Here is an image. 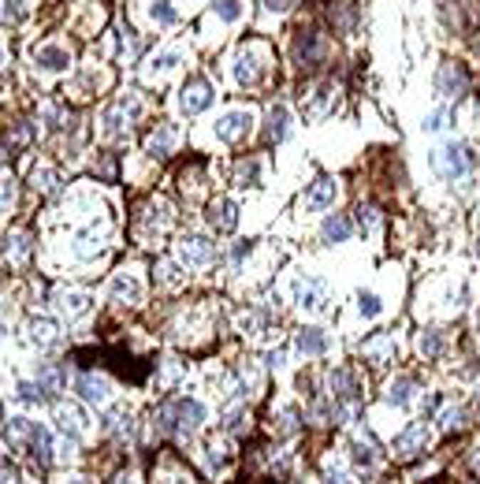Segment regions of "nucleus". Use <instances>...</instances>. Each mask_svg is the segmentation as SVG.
Instances as JSON below:
<instances>
[{
  "label": "nucleus",
  "instance_id": "obj_1",
  "mask_svg": "<svg viewBox=\"0 0 480 484\" xmlns=\"http://www.w3.org/2000/svg\"><path fill=\"white\" fill-rule=\"evenodd\" d=\"M157 421L164 432H179V436H194L205 421V406L197 398H172L168 406L157 410Z\"/></svg>",
  "mask_w": 480,
  "mask_h": 484
},
{
  "label": "nucleus",
  "instance_id": "obj_2",
  "mask_svg": "<svg viewBox=\"0 0 480 484\" xmlns=\"http://www.w3.org/2000/svg\"><path fill=\"white\" fill-rule=\"evenodd\" d=\"M264 75H268V45L264 41L242 45V53L235 56V82L239 86H257Z\"/></svg>",
  "mask_w": 480,
  "mask_h": 484
},
{
  "label": "nucleus",
  "instance_id": "obj_3",
  "mask_svg": "<svg viewBox=\"0 0 480 484\" xmlns=\"http://www.w3.org/2000/svg\"><path fill=\"white\" fill-rule=\"evenodd\" d=\"M432 168H436V175H439V179L454 182V179L466 175V168H469V153H466L461 145H443V149H436Z\"/></svg>",
  "mask_w": 480,
  "mask_h": 484
},
{
  "label": "nucleus",
  "instance_id": "obj_4",
  "mask_svg": "<svg viewBox=\"0 0 480 484\" xmlns=\"http://www.w3.org/2000/svg\"><path fill=\"white\" fill-rule=\"evenodd\" d=\"M294 60L302 63V68H320L324 63V41L313 26H302L294 34Z\"/></svg>",
  "mask_w": 480,
  "mask_h": 484
},
{
  "label": "nucleus",
  "instance_id": "obj_5",
  "mask_svg": "<svg viewBox=\"0 0 480 484\" xmlns=\"http://www.w3.org/2000/svg\"><path fill=\"white\" fill-rule=\"evenodd\" d=\"M436 90L443 97H461V93L469 90V71L461 68L458 60H447L443 68H439V75H436Z\"/></svg>",
  "mask_w": 480,
  "mask_h": 484
},
{
  "label": "nucleus",
  "instance_id": "obj_6",
  "mask_svg": "<svg viewBox=\"0 0 480 484\" xmlns=\"http://www.w3.org/2000/svg\"><path fill=\"white\" fill-rule=\"evenodd\" d=\"M179 257L187 264H209L216 257V242H209L202 235H187V239H179Z\"/></svg>",
  "mask_w": 480,
  "mask_h": 484
},
{
  "label": "nucleus",
  "instance_id": "obj_7",
  "mask_svg": "<svg viewBox=\"0 0 480 484\" xmlns=\"http://www.w3.org/2000/svg\"><path fill=\"white\" fill-rule=\"evenodd\" d=\"M179 105H183V112H187V115L209 108V105H212V86H209L205 78L187 82V86H183V97H179Z\"/></svg>",
  "mask_w": 480,
  "mask_h": 484
},
{
  "label": "nucleus",
  "instance_id": "obj_8",
  "mask_svg": "<svg viewBox=\"0 0 480 484\" xmlns=\"http://www.w3.org/2000/svg\"><path fill=\"white\" fill-rule=\"evenodd\" d=\"M424 440H428V428H424V421H413L399 440H395V455L399 458H413L417 450H424Z\"/></svg>",
  "mask_w": 480,
  "mask_h": 484
},
{
  "label": "nucleus",
  "instance_id": "obj_9",
  "mask_svg": "<svg viewBox=\"0 0 480 484\" xmlns=\"http://www.w3.org/2000/svg\"><path fill=\"white\" fill-rule=\"evenodd\" d=\"M209 224L216 227V231H235V224H239V205L227 202V197H216V202L209 205Z\"/></svg>",
  "mask_w": 480,
  "mask_h": 484
},
{
  "label": "nucleus",
  "instance_id": "obj_10",
  "mask_svg": "<svg viewBox=\"0 0 480 484\" xmlns=\"http://www.w3.org/2000/svg\"><path fill=\"white\" fill-rule=\"evenodd\" d=\"M250 112H227L224 120L216 123V138H224V142H239L246 130H250Z\"/></svg>",
  "mask_w": 480,
  "mask_h": 484
},
{
  "label": "nucleus",
  "instance_id": "obj_11",
  "mask_svg": "<svg viewBox=\"0 0 480 484\" xmlns=\"http://www.w3.org/2000/svg\"><path fill=\"white\" fill-rule=\"evenodd\" d=\"M335 194H339L335 182H332V179H320L317 187H313V190L302 197V209H306V212H320V209H328V205L335 202Z\"/></svg>",
  "mask_w": 480,
  "mask_h": 484
},
{
  "label": "nucleus",
  "instance_id": "obj_12",
  "mask_svg": "<svg viewBox=\"0 0 480 484\" xmlns=\"http://www.w3.org/2000/svg\"><path fill=\"white\" fill-rule=\"evenodd\" d=\"M324 302H328V291H324V283L320 279H302L298 283V306L302 309H324Z\"/></svg>",
  "mask_w": 480,
  "mask_h": 484
},
{
  "label": "nucleus",
  "instance_id": "obj_13",
  "mask_svg": "<svg viewBox=\"0 0 480 484\" xmlns=\"http://www.w3.org/2000/svg\"><path fill=\"white\" fill-rule=\"evenodd\" d=\"M75 388H78V395L86 398V403H108V395H112L108 391V380L105 376H93V373H82Z\"/></svg>",
  "mask_w": 480,
  "mask_h": 484
},
{
  "label": "nucleus",
  "instance_id": "obj_14",
  "mask_svg": "<svg viewBox=\"0 0 480 484\" xmlns=\"http://www.w3.org/2000/svg\"><path fill=\"white\" fill-rule=\"evenodd\" d=\"M328 343H332V339H328L320 328H302V331H298V339H294V346L302 350L306 358H320L328 350Z\"/></svg>",
  "mask_w": 480,
  "mask_h": 484
},
{
  "label": "nucleus",
  "instance_id": "obj_15",
  "mask_svg": "<svg viewBox=\"0 0 480 484\" xmlns=\"http://www.w3.org/2000/svg\"><path fill=\"white\" fill-rule=\"evenodd\" d=\"M172 145H175V127H160V130H153V135H149V142H145L149 157H157V160L168 157Z\"/></svg>",
  "mask_w": 480,
  "mask_h": 484
},
{
  "label": "nucleus",
  "instance_id": "obj_16",
  "mask_svg": "<svg viewBox=\"0 0 480 484\" xmlns=\"http://www.w3.org/2000/svg\"><path fill=\"white\" fill-rule=\"evenodd\" d=\"M287 123H291V112L283 108V105H276V108H268V127H264V142H279L287 135Z\"/></svg>",
  "mask_w": 480,
  "mask_h": 484
},
{
  "label": "nucleus",
  "instance_id": "obj_17",
  "mask_svg": "<svg viewBox=\"0 0 480 484\" xmlns=\"http://www.w3.org/2000/svg\"><path fill=\"white\" fill-rule=\"evenodd\" d=\"M361 350H365V358H369L372 365H384V361H387V354L395 350V339L387 336V331H380V336H376L372 343H365Z\"/></svg>",
  "mask_w": 480,
  "mask_h": 484
},
{
  "label": "nucleus",
  "instance_id": "obj_18",
  "mask_svg": "<svg viewBox=\"0 0 480 484\" xmlns=\"http://www.w3.org/2000/svg\"><path fill=\"white\" fill-rule=\"evenodd\" d=\"M346 239H350V220H346L343 212L328 216L324 220V242H346Z\"/></svg>",
  "mask_w": 480,
  "mask_h": 484
},
{
  "label": "nucleus",
  "instance_id": "obj_19",
  "mask_svg": "<svg viewBox=\"0 0 480 484\" xmlns=\"http://www.w3.org/2000/svg\"><path fill=\"white\" fill-rule=\"evenodd\" d=\"M112 294H115V298H130V302H138V298H142V287H138L135 272H120V276H115Z\"/></svg>",
  "mask_w": 480,
  "mask_h": 484
},
{
  "label": "nucleus",
  "instance_id": "obj_20",
  "mask_svg": "<svg viewBox=\"0 0 480 484\" xmlns=\"http://www.w3.org/2000/svg\"><path fill=\"white\" fill-rule=\"evenodd\" d=\"M38 63H41V68H48V71H56V68H63V63H68V48L45 45V48H38Z\"/></svg>",
  "mask_w": 480,
  "mask_h": 484
},
{
  "label": "nucleus",
  "instance_id": "obj_21",
  "mask_svg": "<svg viewBox=\"0 0 480 484\" xmlns=\"http://www.w3.org/2000/svg\"><path fill=\"white\" fill-rule=\"evenodd\" d=\"M409 398H413V380H409V376H399V380L387 388V403H391V406H406Z\"/></svg>",
  "mask_w": 480,
  "mask_h": 484
},
{
  "label": "nucleus",
  "instance_id": "obj_22",
  "mask_svg": "<svg viewBox=\"0 0 480 484\" xmlns=\"http://www.w3.org/2000/svg\"><path fill=\"white\" fill-rule=\"evenodd\" d=\"M30 339L34 343H41V346H53L60 336H56V324L53 321H34L30 324Z\"/></svg>",
  "mask_w": 480,
  "mask_h": 484
},
{
  "label": "nucleus",
  "instance_id": "obj_23",
  "mask_svg": "<svg viewBox=\"0 0 480 484\" xmlns=\"http://www.w3.org/2000/svg\"><path fill=\"white\" fill-rule=\"evenodd\" d=\"M48 450H53V443H48V432L38 425V428H34V440H30V455H34V458L45 465L48 458H53V455H48Z\"/></svg>",
  "mask_w": 480,
  "mask_h": 484
},
{
  "label": "nucleus",
  "instance_id": "obj_24",
  "mask_svg": "<svg viewBox=\"0 0 480 484\" xmlns=\"http://www.w3.org/2000/svg\"><path fill=\"white\" fill-rule=\"evenodd\" d=\"M26 254H30V239H26V235H11V239H4V257H11V261H26Z\"/></svg>",
  "mask_w": 480,
  "mask_h": 484
},
{
  "label": "nucleus",
  "instance_id": "obj_25",
  "mask_svg": "<svg viewBox=\"0 0 480 484\" xmlns=\"http://www.w3.org/2000/svg\"><path fill=\"white\" fill-rule=\"evenodd\" d=\"M56 417H60V428H63V432H68V428H71V432H82V425H86V421H82V410H78V406H60Z\"/></svg>",
  "mask_w": 480,
  "mask_h": 484
},
{
  "label": "nucleus",
  "instance_id": "obj_26",
  "mask_svg": "<svg viewBox=\"0 0 480 484\" xmlns=\"http://www.w3.org/2000/svg\"><path fill=\"white\" fill-rule=\"evenodd\" d=\"M60 309L68 313V316H78V313L90 309V298H86V294H63V298H60Z\"/></svg>",
  "mask_w": 480,
  "mask_h": 484
},
{
  "label": "nucleus",
  "instance_id": "obj_27",
  "mask_svg": "<svg viewBox=\"0 0 480 484\" xmlns=\"http://www.w3.org/2000/svg\"><path fill=\"white\" fill-rule=\"evenodd\" d=\"M149 4H153V8H149V15H153L157 23H175L179 19V11L168 4V0H149Z\"/></svg>",
  "mask_w": 480,
  "mask_h": 484
},
{
  "label": "nucleus",
  "instance_id": "obj_28",
  "mask_svg": "<svg viewBox=\"0 0 480 484\" xmlns=\"http://www.w3.org/2000/svg\"><path fill=\"white\" fill-rule=\"evenodd\" d=\"M19 398H23V403H45V398H48V388H45V383H23V388H19Z\"/></svg>",
  "mask_w": 480,
  "mask_h": 484
},
{
  "label": "nucleus",
  "instance_id": "obj_29",
  "mask_svg": "<svg viewBox=\"0 0 480 484\" xmlns=\"http://www.w3.org/2000/svg\"><path fill=\"white\" fill-rule=\"evenodd\" d=\"M439 350H443V336H439V331H424V336H421V354L436 358Z\"/></svg>",
  "mask_w": 480,
  "mask_h": 484
},
{
  "label": "nucleus",
  "instance_id": "obj_30",
  "mask_svg": "<svg viewBox=\"0 0 480 484\" xmlns=\"http://www.w3.org/2000/svg\"><path fill=\"white\" fill-rule=\"evenodd\" d=\"M38 383H45V388H60V383H63V373L56 369V365H41V369H38Z\"/></svg>",
  "mask_w": 480,
  "mask_h": 484
},
{
  "label": "nucleus",
  "instance_id": "obj_31",
  "mask_svg": "<svg viewBox=\"0 0 480 484\" xmlns=\"http://www.w3.org/2000/svg\"><path fill=\"white\" fill-rule=\"evenodd\" d=\"M216 11H220V19L235 23L239 15H242V4H239V0H216Z\"/></svg>",
  "mask_w": 480,
  "mask_h": 484
},
{
  "label": "nucleus",
  "instance_id": "obj_32",
  "mask_svg": "<svg viewBox=\"0 0 480 484\" xmlns=\"http://www.w3.org/2000/svg\"><path fill=\"white\" fill-rule=\"evenodd\" d=\"M242 421H246V410H242V406H231V410L224 413V428H227V432H239Z\"/></svg>",
  "mask_w": 480,
  "mask_h": 484
},
{
  "label": "nucleus",
  "instance_id": "obj_33",
  "mask_svg": "<svg viewBox=\"0 0 480 484\" xmlns=\"http://www.w3.org/2000/svg\"><path fill=\"white\" fill-rule=\"evenodd\" d=\"M358 313L361 316H376L380 313V298L376 294H358Z\"/></svg>",
  "mask_w": 480,
  "mask_h": 484
},
{
  "label": "nucleus",
  "instance_id": "obj_34",
  "mask_svg": "<svg viewBox=\"0 0 480 484\" xmlns=\"http://www.w3.org/2000/svg\"><path fill=\"white\" fill-rule=\"evenodd\" d=\"M458 425H461V410H458V406H447V410L439 413V428L451 432V428H458Z\"/></svg>",
  "mask_w": 480,
  "mask_h": 484
},
{
  "label": "nucleus",
  "instance_id": "obj_35",
  "mask_svg": "<svg viewBox=\"0 0 480 484\" xmlns=\"http://www.w3.org/2000/svg\"><path fill=\"white\" fill-rule=\"evenodd\" d=\"M246 182H257V160H242L239 164V187H246Z\"/></svg>",
  "mask_w": 480,
  "mask_h": 484
},
{
  "label": "nucleus",
  "instance_id": "obj_36",
  "mask_svg": "<svg viewBox=\"0 0 480 484\" xmlns=\"http://www.w3.org/2000/svg\"><path fill=\"white\" fill-rule=\"evenodd\" d=\"M354 458H358V465H372V458H376V455H372V447H369V443H361V440H358V443H354Z\"/></svg>",
  "mask_w": 480,
  "mask_h": 484
},
{
  "label": "nucleus",
  "instance_id": "obj_37",
  "mask_svg": "<svg viewBox=\"0 0 480 484\" xmlns=\"http://www.w3.org/2000/svg\"><path fill=\"white\" fill-rule=\"evenodd\" d=\"M157 272H164L160 279H164V283H168V287H179V283H183V276H179V272H175V264H168V261H164V264H160V269H157Z\"/></svg>",
  "mask_w": 480,
  "mask_h": 484
},
{
  "label": "nucleus",
  "instance_id": "obj_38",
  "mask_svg": "<svg viewBox=\"0 0 480 484\" xmlns=\"http://www.w3.org/2000/svg\"><path fill=\"white\" fill-rule=\"evenodd\" d=\"M34 187L53 190V187H56V175H53V172H34Z\"/></svg>",
  "mask_w": 480,
  "mask_h": 484
},
{
  "label": "nucleus",
  "instance_id": "obj_39",
  "mask_svg": "<svg viewBox=\"0 0 480 484\" xmlns=\"http://www.w3.org/2000/svg\"><path fill=\"white\" fill-rule=\"evenodd\" d=\"M30 142V123H19L11 130V145H26Z\"/></svg>",
  "mask_w": 480,
  "mask_h": 484
},
{
  "label": "nucleus",
  "instance_id": "obj_40",
  "mask_svg": "<svg viewBox=\"0 0 480 484\" xmlns=\"http://www.w3.org/2000/svg\"><path fill=\"white\" fill-rule=\"evenodd\" d=\"M15 202V190H11V182H0V209L11 205Z\"/></svg>",
  "mask_w": 480,
  "mask_h": 484
},
{
  "label": "nucleus",
  "instance_id": "obj_41",
  "mask_svg": "<svg viewBox=\"0 0 480 484\" xmlns=\"http://www.w3.org/2000/svg\"><path fill=\"white\" fill-rule=\"evenodd\" d=\"M376 220H380L376 209H361V227H376Z\"/></svg>",
  "mask_w": 480,
  "mask_h": 484
},
{
  "label": "nucleus",
  "instance_id": "obj_42",
  "mask_svg": "<svg viewBox=\"0 0 480 484\" xmlns=\"http://www.w3.org/2000/svg\"><path fill=\"white\" fill-rule=\"evenodd\" d=\"M443 127V112H432L428 115V123H424V130H439Z\"/></svg>",
  "mask_w": 480,
  "mask_h": 484
},
{
  "label": "nucleus",
  "instance_id": "obj_43",
  "mask_svg": "<svg viewBox=\"0 0 480 484\" xmlns=\"http://www.w3.org/2000/svg\"><path fill=\"white\" fill-rule=\"evenodd\" d=\"M324 484H350V480H346L343 473H328V477H324Z\"/></svg>",
  "mask_w": 480,
  "mask_h": 484
},
{
  "label": "nucleus",
  "instance_id": "obj_44",
  "mask_svg": "<svg viewBox=\"0 0 480 484\" xmlns=\"http://www.w3.org/2000/svg\"><path fill=\"white\" fill-rule=\"evenodd\" d=\"M294 0H268V8H291Z\"/></svg>",
  "mask_w": 480,
  "mask_h": 484
},
{
  "label": "nucleus",
  "instance_id": "obj_45",
  "mask_svg": "<svg viewBox=\"0 0 480 484\" xmlns=\"http://www.w3.org/2000/svg\"><path fill=\"white\" fill-rule=\"evenodd\" d=\"M473 470H476V473H480V447H476V450H473Z\"/></svg>",
  "mask_w": 480,
  "mask_h": 484
},
{
  "label": "nucleus",
  "instance_id": "obj_46",
  "mask_svg": "<svg viewBox=\"0 0 480 484\" xmlns=\"http://www.w3.org/2000/svg\"><path fill=\"white\" fill-rule=\"evenodd\" d=\"M112 484H127V477H115V480H112Z\"/></svg>",
  "mask_w": 480,
  "mask_h": 484
},
{
  "label": "nucleus",
  "instance_id": "obj_47",
  "mask_svg": "<svg viewBox=\"0 0 480 484\" xmlns=\"http://www.w3.org/2000/svg\"><path fill=\"white\" fill-rule=\"evenodd\" d=\"M476 254H480V242H476Z\"/></svg>",
  "mask_w": 480,
  "mask_h": 484
},
{
  "label": "nucleus",
  "instance_id": "obj_48",
  "mask_svg": "<svg viewBox=\"0 0 480 484\" xmlns=\"http://www.w3.org/2000/svg\"><path fill=\"white\" fill-rule=\"evenodd\" d=\"M0 164H4V157H0Z\"/></svg>",
  "mask_w": 480,
  "mask_h": 484
},
{
  "label": "nucleus",
  "instance_id": "obj_49",
  "mask_svg": "<svg viewBox=\"0 0 480 484\" xmlns=\"http://www.w3.org/2000/svg\"><path fill=\"white\" fill-rule=\"evenodd\" d=\"M476 406H480V403H476Z\"/></svg>",
  "mask_w": 480,
  "mask_h": 484
}]
</instances>
